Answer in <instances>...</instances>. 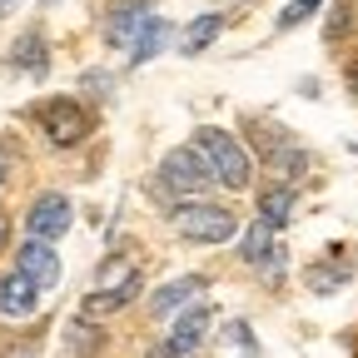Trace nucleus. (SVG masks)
Wrapping results in <instances>:
<instances>
[{"label":"nucleus","mask_w":358,"mask_h":358,"mask_svg":"<svg viewBox=\"0 0 358 358\" xmlns=\"http://www.w3.org/2000/svg\"><path fill=\"white\" fill-rule=\"evenodd\" d=\"M20 274L35 279L40 289H50V284L60 279V254L45 244V239H25V244H20Z\"/></svg>","instance_id":"7"},{"label":"nucleus","mask_w":358,"mask_h":358,"mask_svg":"<svg viewBox=\"0 0 358 358\" xmlns=\"http://www.w3.org/2000/svg\"><path fill=\"white\" fill-rule=\"evenodd\" d=\"M264 254H268V224L259 219L254 229H249V239H244V259H254V264H264Z\"/></svg>","instance_id":"16"},{"label":"nucleus","mask_w":358,"mask_h":358,"mask_svg":"<svg viewBox=\"0 0 358 358\" xmlns=\"http://www.w3.org/2000/svg\"><path fill=\"white\" fill-rule=\"evenodd\" d=\"M324 6V0H289V6L279 10V30H294V25H303L313 10H319Z\"/></svg>","instance_id":"15"},{"label":"nucleus","mask_w":358,"mask_h":358,"mask_svg":"<svg viewBox=\"0 0 358 358\" xmlns=\"http://www.w3.org/2000/svg\"><path fill=\"white\" fill-rule=\"evenodd\" d=\"M10 6H15V0H0V15H6V10H10Z\"/></svg>","instance_id":"19"},{"label":"nucleus","mask_w":358,"mask_h":358,"mask_svg":"<svg viewBox=\"0 0 358 358\" xmlns=\"http://www.w3.org/2000/svg\"><path fill=\"white\" fill-rule=\"evenodd\" d=\"M6 234H10V224H6V219H0V249H6Z\"/></svg>","instance_id":"18"},{"label":"nucleus","mask_w":358,"mask_h":358,"mask_svg":"<svg viewBox=\"0 0 358 358\" xmlns=\"http://www.w3.org/2000/svg\"><path fill=\"white\" fill-rule=\"evenodd\" d=\"M194 145H199V155L214 169V185H224V189H244L249 185V155H244V145L234 140V134H224V129L209 124V129L194 134Z\"/></svg>","instance_id":"2"},{"label":"nucleus","mask_w":358,"mask_h":358,"mask_svg":"<svg viewBox=\"0 0 358 358\" xmlns=\"http://www.w3.org/2000/svg\"><path fill=\"white\" fill-rule=\"evenodd\" d=\"M289 209H294V189H289V185L268 189V194L259 199V214H264V224H268V229H279V224H289Z\"/></svg>","instance_id":"12"},{"label":"nucleus","mask_w":358,"mask_h":358,"mask_svg":"<svg viewBox=\"0 0 358 358\" xmlns=\"http://www.w3.org/2000/svg\"><path fill=\"white\" fill-rule=\"evenodd\" d=\"M25 229L30 239H45V244H55L65 229H70V199L65 194H40L25 214Z\"/></svg>","instance_id":"5"},{"label":"nucleus","mask_w":358,"mask_h":358,"mask_svg":"<svg viewBox=\"0 0 358 358\" xmlns=\"http://www.w3.org/2000/svg\"><path fill=\"white\" fill-rule=\"evenodd\" d=\"M6 174H10V159H6V150H0V185H6Z\"/></svg>","instance_id":"17"},{"label":"nucleus","mask_w":358,"mask_h":358,"mask_svg":"<svg viewBox=\"0 0 358 358\" xmlns=\"http://www.w3.org/2000/svg\"><path fill=\"white\" fill-rule=\"evenodd\" d=\"M199 294H204V279H174V284H164V289L155 294L150 313H155V319H164V313L185 308V303H189V299H199Z\"/></svg>","instance_id":"10"},{"label":"nucleus","mask_w":358,"mask_h":358,"mask_svg":"<svg viewBox=\"0 0 358 358\" xmlns=\"http://www.w3.org/2000/svg\"><path fill=\"white\" fill-rule=\"evenodd\" d=\"M219 30H224V15H199V20H194V30H185L179 50H185V55H199V50H204V45H209Z\"/></svg>","instance_id":"13"},{"label":"nucleus","mask_w":358,"mask_h":358,"mask_svg":"<svg viewBox=\"0 0 358 358\" xmlns=\"http://www.w3.org/2000/svg\"><path fill=\"white\" fill-rule=\"evenodd\" d=\"M10 60H15V70H25V75H35V80L50 70V60H45V40H40V35H25L15 50H10Z\"/></svg>","instance_id":"11"},{"label":"nucleus","mask_w":358,"mask_h":358,"mask_svg":"<svg viewBox=\"0 0 358 358\" xmlns=\"http://www.w3.org/2000/svg\"><path fill=\"white\" fill-rule=\"evenodd\" d=\"M35 303H40V284L25 279L20 268L0 279V313H6V319H25V313H35Z\"/></svg>","instance_id":"8"},{"label":"nucleus","mask_w":358,"mask_h":358,"mask_svg":"<svg viewBox=\"0 0 358 358\" xmlns=\"http://www.w3.org/2000/svg\"><path fill=\"white\" fill-rule=\"evenodd\" d=\"M45 6H55V0H45Z\"/></svg>","instance_id":"21"},{"label":"nucleus","mask_w":358,"mask_h":358,"mask_svg":"<svg viewBox=\"0 0 358 358\" xmlns=\"http://www.w3.org/2000/svg\"><path fill=\"white\" fill-rule=\"evenodd\" d=\"M164 35H169V30H164V20H150V25H145V35L134 40V50H129V55H134V60H155V55H159V45H164Z\"/></svg>","instance_id":"14"},{"label":"nucleus","mask_w":358,"mask_h":358,"mask_svg":"<svg viewBox=\"0 0 358 358\" xmlns=\"http://www.w3.org/2000/svg\"><path fill=\"white\" fill-rule=\"evenodd\" d=\"M174 229L185 234L189 244H229L239 234V219L219 204H199V199H185L174 209Z\"/></svg>","instance_id":"3"},{"label":"nucleus","mask_w":358,"mask_h":358,"mask_svg":"<svg viewBox=\"0 0 358 358\" xmlns=\"http://www.w3.org/2000/svg\"><path fill=\"white\" fill-rule=\"evenodd\" d=\"M353 90H358V70H353Z\"/></svg>","instance_id":"20"},{"label":"nucleus","mask_w":358,"mask_h":358,"mask_svg":"<svg viewBox=\"0 0 358 358\" xmlns=\"http://www.w3.org/2000/svg\"><path fill=\"white\" fill-rule=\"evenodd\" d=\"M35 120H40V129H45V140L50 145H80L85 134H90V115L75 105V100H45L40 110H35Z\"/></svg>","instance_id":"4"},{"label":"nucleus","mask_w":358,"mask_h":358,"mask_svg":"<svg viewBox=\"0 0 358 358\" xmlns=\"http://www.w3.org/2000/svg\"><path fill=\"white\" fill-rule=\"evenodd\" d=\"M204 334H209V308H194V313H185V319H179L174 343L159 348V353H164V358H169V353H194V348L204 343Z\"/></svg>","instance_id":"9"},{"label":"nucleus","mask_w":358,"mask_h":358,"mask_svg":"<svg viewBox=\"0 0 358 358\" xmlns=\"http://www.w3.org/2000/svg\"><path fill=\"white\" fill-rule=\"evenodd\" d=\"M155 15H150V6L145 0H120V6L110 10V25H105V40L115 45V50H134V40L145 35V25H150Z\"/></svg>","instance_id":"6"},{"label":"nucleus","mask_w":358,"mask_h":358,"mask_svg":"<svg viewBox=\"0 0 358 358\" xmlns=\"http://www.w3.org/2000/svg\"><path fill=\"white\" fill-rule=\"evenodd\" d=\"M209 185H214V169H209V159L199 155V145H179V150H169V155L159 159V189H164V194L194 199V194H204Z\"/></svg>","instance_id":"1"}]
</instances>
